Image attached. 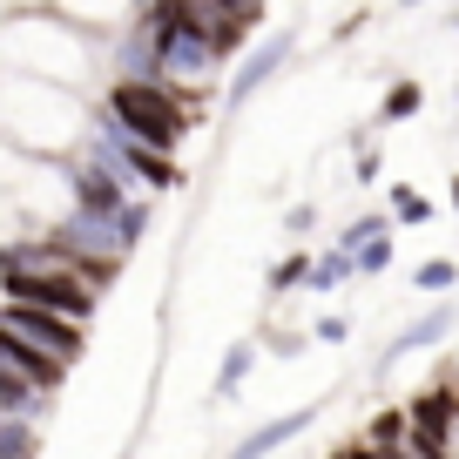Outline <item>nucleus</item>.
<instances>
[{"label": "nucleus", "instance_id": "f257e3e1", "mask_svg": "<svg viewBox=\"0 0 459 459\" xmlns=\"http://www.w3.org/2000/svg\"><path fill=\"white\" fill-rule=\"evenodd\" d=\"M101 122H108L115 135H129V143H149V149H169L189 135V101L176 95L169 82H156V74H115L108 82V101H101Z\"/></svg>", "mask_w": 459, "mask_h": 459}, {"label": "nucleus", "instance_id": "f03ea898", "mask_svg": "<svg viewBox=\"0 0 459 459\" xmlns=\"http://www.w3.org/2000/svg\"><path fill=\"white\" fill-rule=\"evenodd\" d=\"M61 378H68V365H61L55 351L14 338V331H0V412H34Z\"/></svg>", "mask_w": 459, "mask_h": 459}, {"label": "nucleus", "instance_id": "7ed1b4c3", "mask_svg": "<svg viewBox=\"0 0 459 459\" xmlns=\"http://www.w3.org/2000/svg\"><path fill=\"white\" fill-rule=\"evenodd\" d=\"M0 331H14V338H28V344H41V351H55L61 365L82 359V317L48 311V304H21V298H7V304H0Z\"/></svg>", "mask_w": 459, "mask_h": 459}, {"label": "nucleus", "instance_id": "20e7f679", "mask_svg": "<svg viewBox=\"0 0 459 459\" xmlns=\"http://www.w3.org/2000/svg\"><path fill=\"white\" fill-rule=\"evenodd\" d=\"M453 325H459L453 298H446V304H432L426 317H412V325H405L399 338H392L385 351H378V372H392V365H399V359H412V351H432V344H446V338H453Z\"/></svg>", "mask_w": 459, "mask_h": 459}, {"label": "nucleus", "instance_id": "39448f33", "mask_svg": "<svg viewBox=\"0 0 459 459\" xmlns=\"http://www.w3.org/2000/svg\"><path fill=\"white\" fill-rule=\"evenodd\" d=\"M290 48H298V34H290V28H284V34H271V41H264L257 55L244 61V68H237V82H230V108H244V101H250V95H257V88L290 61Z\"/></svg>", "mask_w": 459, "mask_h": 459}, {"label": "nucleus", "instance_id": "423d86ee", "mask_svg": "<svg viewBox=\"0 0 459 459\" xmlns=\"http://www.w3.org/2000/svg\"><path fill=\"white\" fill-rule=\"evenodd\" d=\"M317 419V405H298V412H284V419H271V426H257V432H244V439L230 446V459H271L284 439H298L304 426Z\"/></svg>", "mask_w": 459, "mask_h": 459}, {"label": "nucleus", "instance_id": "0eeeda50", "mask_svg": "<svg viewBox=\"0 0 459 459\" xmlns=\"http://www.w3.org/2000/svg\"><path fill=\"white\" fill-rule=\"evenodd\" d=\"M250 365H257V338H237L223 351V365H216V399H237V385L250 378Z\"/></svg>", "mask_w": 459, "mask_h": 459}, {"label": "nucleus", "instance_id": "6e6552de", "mask_svg": "<svg viewBox=\"0 0 459 459\" xmlns=\"http://www.w3.org/2000/svg\"><path fill=\"white\" fill-rule=\"evenodd\" d=\"M359 277V264H351V250H325V257H311V277H304V290H338V284H351Z\"/></svg>", "mask_w": 459, "mask_h": 459}, {"label": "nucleus", "instance_id": "1a4fd4ad", "mask_svg": "<svg viewBox=\"0 0 459 459\" xmlns=\"http://www.w3.org/2000/svg\"><path fill=\"white\" fill-rule=\"evenodd\" d=\"M385 216H392V230H419V223H432V196H419L412 183H392Z\"/></svg>", "mask_w": 459, "mask_h": 459}, {"label": "nucleus", "instance_id": "9d476101", "mask_svg": "<svg viewBox=\"0 0 459 459\" xmlns=\"http://www.w3.org/2000/svg\"><path fill=\"white\" fill-rule=\"evenodd\" d=\"M419 108H426V88H419V82H392L385 101H378V122L392 129V122H412Z\"/></svg>", "mask_w": 459, "mask_h": 459}, {"label": "nucleus", "instance_id": "9b49d317", "mask_svg": "<svg viewBox=\"0 0 459 459\" xmlns=\"http://www.w3.org/2000/svg\"><path fill=\"white\" fill-rule=\"evenodd\" d=\"M405 432H412V419H405V405H392V412H378L372 426H365V439H372L378 453H405Z\"/></svg>", "mask_w": 459, "mask_h": 459}, {"label": "nucleus", "instance_id": "f8f14e48", "mask_svg": "<svg viewBox=\"0 0 459 459\" xmlns=\"http://www.w3.org/2000/svg\"><path fill=\"white\" fill-rule=\"evenodd\" d=\"M412 284L426 290V298H453V284H459V264H453V257H426Z\"/></svg>", "mask_w": 459, "mask_h": 459}, {"label": "nucleus", "instance_id": "ddd939ff", "mask_svg": "<svg viewBox=\"0 0 459 459\" xmlns=\"http://www.w3.org/2000/svg\"><path fill=\"white\" fill-rule=\"evenodd\" d=\"M351 264H359V277H378V271H392V230L365 237V244L351 250Z\"/></svg>", "mask_w": 459, "mask_h": 459}, {"label": "nucleus", "instance_id": "4468645a", "mask_svg": "<svg viewBox=\"0 0 459 459\" xmlns=\"http://www.w3.org/2000/svg\"><path fill=\"white\" fill-rule=\"evenodd\" d=\"M304 277H311V257H304V250H298V257H284V264H277V277H271V290H298V284H304Z\"/></svg>", "mask_w": 459, "mask_h": 459}, {"label": "nucleus", "instance_id": "2eb2a0df", "mask_svg": "<svg viewBox=\"0 0 459 459\" xmlns=\"http://www.w3.org/2000/svg\"><path fill=\"white\" fill-rule=\"evenodd\" d=\"M317 331V344H344L351 338V325H344V317H325V325H311Z\"/></svg>", "mask_w": 459, "mask_h": 459}, {"label": "nucleus", "instance_id": "dca6fc26", "mask_svg": "<svg viewBox=\"0 0 459 459\" xmlns=\"http://www.w3.org/2000/svg\"><path fill=\"white\" fill-rule=\"evenodd\" d=\"M311 223H317V210H311V203H298V210L284 216V230H290V237H304V230H311Z\"/></svg>", "mask_w": 459, "mask_h": 459}, {"label": "nucleus", "instance_id": "f3484780", "mask_svg": "<svg viewBox=\"0 0 459 459\" xmlns=\"http://www.w3.org/2000/svg\"><path fill=\"white\" fill-rule=\"evenodd\" d=\"M378 169H385V162H378V149H365V156H359V183H378Z\"/></svg>", "mask_w": 459, "mask_h": 459}, {"label": "nucleus", "instance_id": "a211bd4d", "mask_svg": "<svg viewBox=\"0 0 459 459\" xmlns=\"http://www.w3.org/2000/svg\"><path fill=\"white\" fill-rule=\"evenodd\" d=\"M223 7H230V14H250V21H257V0H223Z\"/></svg>", "mask_w": 459, "mask_h": 459}, {"label": "nucleus", "instance_id": "6ab92c4d", "mask_svg": "<svg viewBox=\"0 0 459 459\" xmlns=\"http://www.w3.org/2000/svg\"><path fill=\"white\" fill-rule=\"evenodd\" d=\"M446 196H453V210H459V176H453V189H446Z\"/></svg>", "mask_w": 459, "mask_h": 459}, {"label": "nucleus", "instance_id": "aec40b11", "mask_svg": "<svg viewBox=\"0 0 459 459\" xmlns=\"http://www.w3.org/2000/svg\"><path fill=\"white\" fill-rule=\"evenodd\" d=\"M399 7H426V0H399Z\"/></svg>", "mask_w": 459, "mask_h": 459}, {"label": "nucleus", "instance_id": "412c9836", "mask_svg": "<svg viewBox=\"0 0 459 459\" xmlns=\"http://www.w3.org/2000/svg\"><path fill=\"white\" fill-rule=\"evenodd\" d=\"M453 34H459V14H453Z\"/></svg>", "mask_w": 459, "mask_h": 459}]
</instances>
